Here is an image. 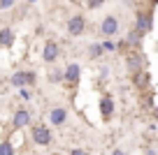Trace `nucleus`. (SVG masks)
Segmentation results:
<instances>
[{"instance_id":"2","label":"nucleus","mask_w":158,"mask_h":155,"mask_svg":"<svg viewBox=\"0 0 158 155\" xmlns=\"http://www.w3.org/2000/svg\"><path fill=\"white\" fill-rule=\"evenodd\" d=\"M84 28H86L84 16H72V19L68 21V30H70V35H81V33H84Z\"/></svg>"},{"instance_id":"16","label":"nucleus","mask_w":158,"mask_h":155,"mask_svg":"<svg viewBox=\"0 0 158 155\" xmlns=\"http://www.w3.org/2000/svg\"><path fill=\"white\" fill-rule=\"evenodd\" d=\"M23 100H30V90H26V88H21V93H19Z\"/></svg>"},{"instance_id":"4","label":"nucleus","mask_w":158,"mask_h":155,"mask_svg":"<svg viewBox=\"0 0 158 155\" xmlns=\"http://www.w3.org/2000/svg\"><path fill=\"white\" fill-rule=\"evenodd\" d=\"M42 56H44L47 63H54V60L58 58V44H56V42H47V44H44V51H42Z\"/></svg>"},{"instance_id":"21","label":"nucleus","mask_w":158,"mask_h":155,"mask_svg":"<svg viewBox=\"0 0 158 155\" xmlns=\"http://www.w3.org/2000/svg\"><path fill=\"white\" fill-rule=\"evenodd\" d=\"M72 155H86V153H81V150H74V153Z\"/></svg>"},{"instance_id":"3","label":"nucleus","mask_w":158,"mask_h":155,"mask_svg":"<svg viewBox=\"0 0 158 155\" xmlns=\"http://www.w3.org/2000/svg\"><path fill=\"white\" fill-rule=\"evenodd\" d=\"M116 30H118V21L114 19V16L102 19V23H100V33H102V35H114Z\"/></svg>"},{"instance_id":"23","label":"nucleus","mask_w":158,"mask_h":155,"mask_svg":"<svg viewBox=\"0 0 158 155\" xmlns=\"http://www.w3.org/2000/svg\"><path fill=\"white\" fill-rule=\"evenodd\" d=\"M156 113H158V109H156Z\"/></svg>"},{"instance_id":"20","label":"nucleus","mask_w":158,"mask_h":155,"mask_svg":"<svg viewBox=\"0 0 158 155\" xmlns=\"http://www.w3.org/2000/svg\"><path fill=\"white\" fill-rule=\"evenodd\" d=\"M114 155H126V153H123V150H114Z\"/></svg>"},{"instance_id":"8","label":"nucleus","mask_w":158,"mask_h":155,"mask_svg":"<svg viewBox=\"0 0 158 155\" xmlns=\"http://www.w3.org/2000/svg\"><path fill=\"white\" fill-rule=\"evenodd\" d=\"M100 111H102L105 118L112 116V111H114V102H112V97H102V102H100Z\"/></svg>"},{"instance_id":"5","label":"nucleus","mask_w":158,"mask_h":155,"mask_svg":"<svg viewBox=\"0 0 158 155\" xmlns=\"http://www.w3.org/2000/svg\"><path fill=\"white\" fill-rule=\"evenodd\" d=\"M12 83L14 86H23V83H35V74L33 72H16L12 77Z\"/></svg>"},{"instance_id":"11","label":"nucleus","mask_w":158,"mask_h":155,"mask_svg":"<svg viewBox=\"0 0 158 155\" xmlns=\"http://www.w3.org/2000/svg\"><path fill=\"white\" fill-rule=\"evenodd\" d=\"M137 26H139V30H149V28H151V16H149V14H142Z\"/></svg>"},{"instance_id":"13","label":"nucleus","mask_w":158,"mask_h":155,"mask_svg":"<svg viewBox=\"0 0 158 155\" xmlns=\"http://www.w3.org/2000/svg\"><path fill=\"white\" fill-rule=\"evenodd\" d=\"M128 63H130V67H133V70H137L139 65H142V60H139V56H130Z\"/></svg>"},{"instance_id":"19","label":"nucleus","mask_w":158,"mask_h":155,"mask_svg":"<svg viewBox=\"0 0 158 155\" xmlns=\"http://www.w3.org/2000/svg\"><path fill=\"white\" fill-rule=\"evenodd\" d=\"M128 42H130V44H135V42H137V35H135V33H130V37H128Z\"/></svg>"},{"instance_id":"15","label":"nucleus","mask_w":158,"mask_h":155,"mask_svg":"<svg viewBox=\"0 0 158 155\" xmlns=\"http://www.w3.org/2000/svg\"><path fill=\"white\" fill-rule=\"evenodd\" d=\"M49 79H51V81H60V79H63V74L56 70V72H51V77H49Z\"/></svg>"},{"instance_id":"10","label":"nucleus","mask_w":158,"mask_h":155,"mask_svg":"<svg viewBox=\"0 0 158 155\" xmlns=\"http://www.w3.org/2000/svg\"><path fill=\"white\" fill-rule=\"evenodd\" d=\"M79 72H81V70H79V65H70L68 70H65V79H68L70 83H74L79 79Z\"/></svg>"},{"instance_id":"6","label":"nucleus","mask_w":158,"mask_h":155,"mask_svg":"<svg viewBox=\"0 0 158 155\" xmlns=\"http://www.w3.org/2000/svg\"><path fill=\"white\" fill-rule=\"evenodd\" d=\"M30 123V113L26 111V109H19V111L14 113V127L19 130V127H26Z\"/></svg>"},{"instance_id":"9","label":"nucleus","mask_w":158,"mask_h":155,"mask_svg":"<svg viewBox=\"0 0 158 155\" xmlns=\"http://www.w3.org/2000/svg\"><path fill=\"white\" fill-rule=\"evenodd\" d=\"M0 44H2V46H12V44H14V33H12L10 28L0 30Z\"/></svg>"},{"instance_id":"22","label":"nucleus","mask_w":158,"mask_h":155,"mask_svg":"<svg viewBox=\"0 0 158 155\" xmlns=\"http://www.w3.org/2000/svg\"><path fill=\"white\" fill-rule=\"evenodd\" d=\"M153 2H158V0H153Z\"/></svg>"},{"instance_id":"7","label":"nucleus","mask_w":158,"mask_h":155,"mask_svg":"<svg viewBox=\"0 0 158 155\" xmlns=\"http://www.w3.org/2000/svg\"><path fill=\"white\" fill-rule=\"evenodd\" d=\"M51 123H54V125H63V123H65V118H68V111H65V109H54V111H51Z\"/></svg>"},{"instance_id":"18","label":"nucleus","mask_w":158,"mask_h":155,"mask_svg":"<svg viewBox=\"0 0 158 155\" xmlns=\"http://www.w3.org/2000/svg\"><path fill=\"white\" fill-rule=\"evenodd\" d=\"M89 5L91 7H98V5H102V0H89Z\"/></svg>"},{"instance_id":"17","label":"nucleus","mask_w":158,"mask_h":155,"mask_svg":"<svg viewBox=\"0 0 158 155\" xmlns=\"http://www.w3.org/2000/svg\"><path fill=\"white\" fill-rule=\"evenodd\" d=\"M98 54H102V46H93L91 49V56H98Z\"/></svg>"},{"instance_id":"1","label":"nucleus","mask_w":158,"mask_h":155,"mask_svg":"<svg viewBox=\"0 0 158 155\" xmlns=\"http://www.w3.org/2000/svg\"><path fill=\"white\" fill-rule=\"evenodd\" d=\"M33 141H35V144H40V146H47V144L51 141V132L47 130L44 125L33 127Z\"/></svg>"},{"instance_id":"12","label":"nucleus","mask_w":158,"mask_h":155,"mask_svg":"<svg viewBox=\"0 0 158 155\" xmlns=\"http://www.w3.org/2000/svg\"><path fill=\"white\" fill-rule=\"evenodd\" d=\"M0 155H14V148H12V144H10V141L0 144Z\"/></svg>"},{"instance_id":"14","label":"nucleus","mask_w":158,"mask_h":155,"mask_svg":"<svg viewBox=\"0 0 158 155\" xmlns=\"http://www.w3.org/2000/svg\"><path fill=\"white\" fill-rule=\"evenodd\" d=\"M12 5H14V0H0V10H7Z\"/></svg>"}]
</instances>
